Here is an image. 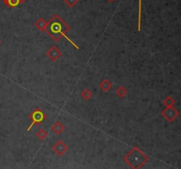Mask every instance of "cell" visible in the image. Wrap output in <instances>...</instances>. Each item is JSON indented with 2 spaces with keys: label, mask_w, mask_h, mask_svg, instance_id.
Returning a JSON list of instances; mask_svg holds the SVG:
<instances>
[{
  "label": "cell",
  "mask_w": 181,
  "mask_h": 169,
  "mask_svg": "<svg viewBox=\"0 0 181 169\" xmlns=\"http://www.w3.org/2000/svg\"><path fill=\"white\" fill-rule=\"evenodd\" d=\"M108 1H109V2H111V3H113V2H114L115 0H108Z\"/></svg>",
  "instance_id": "obj_18"
},
{
  "label": "cell",
  "mask_w": 181,
  "mask_h": 169,
  "mask_svg": "<svg viewBox=\"0 0 181 169\" xmlns=\"http://www.w3.org/2000/svg\"><path fill=\"white\" fill-rule=\"evenodd\" d=\"M28 117H29V119L31 120V124H30V125L28 126V128L27 129L28 132L30 131V130L32 129V127L34 125H40L41 123H43V122L46 120L47 116H46V114H45L40 107H36L34 111L32 112L29 116H28Z\"/></svg>",
  "instance_id": "obj_3"
},
{
  "label": "cell",
  "mask_w": 181,
  "mask_h": 169,
  "mask_svg": "<svg viewBox=\"0 0 181 169\" xmlns=\"http://www.w3.org/2000/svg\"><path fill=\"white\" fill-rule=\"evenodd\" d=\"M123 160L131 168L139 169L142 168L144 165L148 162L149 158L139 147L134 146L132 150L124 157Z\"/></svg>",
  "instance_id": "obj_2"
},
{
  "label": "cell",
  "mask_w": 181,
  "mask_h": 169,
  "mask_svg": "<svg viewBox=\"0 0 181 169\" xmlns=\"http://www.w3.org/2000/svg\"><path fill=\"white\" fill-rule=\"evenodd\" d=\"M51 130H52V131H53L56 135H60V134L65 130V125L61 122L57 121L54 123L53 125H52Z\"/></svg>",
  "instance_id": "obj_7"
},
{
  "label": "cell",
  "mask_w": 181,
  "mask_h": 169,
  "mask_svg": "<svg viewBox=\"0 0 181 169\" xmlns=\"http://www.w3.org/2000/svg\"><path fill=\"white\" fill-rule=\"evenodd\" d=\"M47 24H48V22L44 18H40V19H38L35 21L34 27L38 29L39 31H44L45 28H46V27H47Z\"/></svg>",
  "instance_id": "obj_8"
},
{
  "label": "cell",
  "mask_w": 181,
  "mask_h": 169,
  "mask_svg": "<svg viewBox=\"0 0 181 169\" xmlns=\"http://www.w3.org/2000/svg\"><path fill=\"white\" fill-rule=\"evenodd\" d=\"M0 44H1V40H0Z\"/></svg>",
  "instance_id": "obj_19"
},
{
  "label": "cell",
  "mask_w": 181,
  "mask_h": 169,
  "mask_svg": "<svg viewBox=\"0 0 181 169\" xmlns=\"http://www.w3.org/2000/svg\"><path fill=\"white\" fill-rule=\"evenodd\" d=\"M62 52L58 47L56 46H52L51 48H49L47 52H46V56L52 61V62H56L57 60H59V58L62 57Z\"/></svg>",
  "instance_id": "obj_6"
},
{
  "label": "cell",
  "mask_w": 181,
  "mask_h": 169,
  "mask_svg": "<svg viewBox=\"0 0 181 169\" xmlns=\"http://www.w3.org/2000/svg\"><path fill=\"white\" fill-rule=\"evenodd\" d=\"M161 116L169 122H172L178 116H179V112L173 106L168 107L161 112Z\"/></svg>",
  "instance_id": "obj_4"
},
{
  "label": "cell",
  "mask_w": 181,
  "mask_h": 169,
  "mask_svg": "<svg viewBox=\"0 0 181 169\" xmlns=\"http://www.w3.org/2000/svg\"><path fill=\"white\" fill-rule=\"evenodd\" d=\"M127 93H128L127 89L125 87H123V86L118 87L117 88V90H116V94H117V96L119 97L120 99L125 98V97L127 95Z\"/></svg>",
  "instance_id": "obj_10"
},
{
  "label": "cell",
  "mask_w": 181,
  "mask_h": 169,
  "mask_svg": "<svg viewBox=\"0 0 181 169\" xmlns=\"http://www.w3.org/2000/svg\"><path fill=\"white\" fill-rule=\"evenodd\" d=\"M175 100H174V98H172L171 96H167L163 101V104L164 105V106L168 107H172L175 105Z\"/></svg>",
  "instance_id": "obj_13"
},
{
  "label": "cell",
  "mask_w": 181,
  "mask_h": 169,
  "mask_svg": "<svg viewBox=\"0 0 181 169\" xmlns=\"http://www.w3.org/2000/svg\"><path fill=\"white\" fill-rule=\"evenodd\" d=\"M67 150H68V145L62 140H59L52 146V151L58 156H63L67 152Z\"/></svg>",
  "instance_id": "obj_5"
},
{
  "label": "cell",
  "mask_w": 181,
  "mask_h": 169,
  "mask_svg": "<svg viewBox=\"0 0 181 169\" xmlns=\"http://www.w3.org/2000/svg\"><path fill=\"white\" fill-rule=\"evenodd\" d=\"M142 0H139V15H138V27L137 31H141V25H142Z\"/></svg>",
  "instance_id": "obj_14"
},
{
  "label": "cell",
  "mask_w": 181,
  "mask_h": 169,
  "mask_svg": "<svg viewBox=\"0 0 181 169\" xmlns=\"http://www.w3.org/2000/svg\"><path fill=\"white\" fill-rule=\"evenodd\" d=\"M36 137L39 138L41 141H44L45 140V138L47 137V136H48V132L45 131L44 129H40L39 131L36 132Z\"/></svg>",
  "instance_id": "obj_15"
},
{
  "label": "cell",
  "mask_w": 181,
  "mask_h": 169,
  "mask_svg": "<svg viewBox=\"0 0 181 169\" xmlns=\"http://www.w3.org/2000/svg\"><path fill=\"white\" fill-rule=\"evenodd\" d=\"M80 96L83 98L85 101H88L93 97V92H91L88 88H85L83 91L80 93Z\"/></svg>",
  "instance_id": "obj_12"
},
{
  "label": "cell",
  "mask_w": 181,
  "mask_h": 169,
  "mask_svg": "<svg viewBox=\"0 0 181 169\" xmlns=\"http://www.w3.org/2000/svg\"><path fill=\"white\" fill-rule=\"evenodd\" d=\"M3 1H4V4L9 8H15L20 5L19 0H3Z\"/></svg>",
  "instance_id": "obj_11"
},
{
  "label": "cell",
  "mask_w": 181,
  "mask_h": 169,
  "mask_svg": "<svg viewBox=\"0 0 181 169\" xmlns=\"http://www.w3.org/2000/svg\"><path fill=\"white\" fill-rule=\"evenodd\" d=\"M70 28V26L59 14H55L48 21L47 27L44 31L49 34V37L54 42H59L62 37H65L76 49H80L79 46L74 43L71 39L68 38V36H66V34L68 33Z\"/></svg>",
  "instance_id": "obj_1"
},
{
  "label": "cell",
  "mask_w": 181,
  "mask_h": 169,
  "mask_svg": "<svg viewBox=\"0 0 181 169\" xmlns=\"http://www.w3.org/2000/svg\"><path fill=\"white\" fill-rule=\"evenodd\" d=\"M19 1H20V4H23V3H25L27 0H19Z\"/></svg>",
  "instance_id": "obj_17"
},
{
  "label": "cell",
  "mask_w": 181,
  "mask_h": 169,
  "mask_svg": "<svg viewBox=\"0 0 181 169\" xmlns=\"http://www.w3.org/2000/svg\"><path fill=\"white\" fill-rule=\"evenodd\" d=\"M99 87H100V89L103 91V92H107L111 87H112V84L111 81H109L108 79H103L102 82L99 84Z\"/></svg>",
  "instance_id": "obj_9"
},
{
  "label": "cell",
  "mask_w": 181,
  "mask_h": 169,
  "mask_svg": "<svg viewBox=\"0 0 181 169\" xmlns=\"http://www.w3.org/2000/svg\"><path fill=\"white\" fill-rule=\"evenodd\" d=\"M65 4L66 5H68L69 7H71V8H73L74 6L78 4L79 0H64Z\"/></svg>",
  "instance_id": "obj_16"
}]
</instances>
